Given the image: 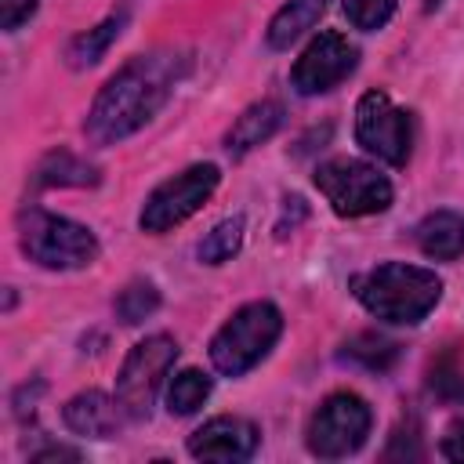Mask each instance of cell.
I'll return each instance as SVG.
<instances>
[{
	"label": "cell",
	"mask_w": 464,
	"mask_h": 464,
	"mask_svg": "<svg viewBox=\"0 0 464 464\" xmlns=\"http://www.w3.org/2000/svg\"><path fill=\"white\" fill-rule=\"evenodd\" d=\"M417 246L435 261H457L464 254V218L453 210H435L417 225Z\"/></svg>",
	"instance_id": "5bb4252c"
},
{
	"label": "cell",
	"mask_w": 464,
	"mask_h": 464,
	"mask_svg": "<svg viewBox=\"0 0 464 464\" xmlns=\"http://www.w3.org/2000/svg\"><path fill=\"white\" fill-rule=\"evenodd\" d=\"M344 355L366 370H388L399 355V344L381 337V334H355L348 344H344Z\"/></svg>",
	"instance_id": "44dd1931"
},
{
	"label": "cell",
	"mask_w": 464,
	"mask_h": 464,
	"mask_svg": "<svg viewBox=\"0 0 464 464\" xmlns=\"http://www.w3.org/2000/svg\"><path fill=\"white\" fill-rule=\"evenodd\" d=\"M174 359H178V344L163 334L145 337L130 348V355L123 359L120 377H116V399L127 410V417H145L149 413V406L160 392V381L167 377Z\"/></svg>",
	"instance_id": "9c48e42d"
},
{
	"label": "cell",
	"mask_w": 464,
	"mask_h": 464,
	"mask_svg": "<svg viewBox=\"0 0 464 464\" xmlns=\"http://www.w3.org/2000/svg\"><path fill=\"white\" fill-rule=\"evenodd\" d=\"M254 450H257V428L243 417H214L203 428H196L188 439V453L196 460H214V464L246 460Z\"/></svg>",
	"instance_id": "8fae6325"
},
{
	"label": "cell",
	"mask_w": 464,
	"mask_h": 464,
	"mask_svg": "<svg viewBox=\"0 0 464 464\" xmlns=\"http://www.w3.org/2000/svg\"><path fill=\"white\" fill-rule=\"evenodd\" d=\"M283 127V105L279 102H254L250 109H243V116H236V123L225 134V149L232 156H246L250 149H257L261 141H268L276 130Z\"/></svg>",
	"instance_id": "4fadbf2b"
},
{
	"label": "cell",
	"mask_w": 464,
	"mask_h": 464,
	"mask_svg": "<svg viewBox=\"0 0 464 464\" xmlns=\"http://www.w3.org/2000/svg\"><path fill=\"white\" fill-rule=\"evenodd\" d=\"M188 62L192 58L185 51H174V47L130 58L98 91V98L87 112V134L94 141L109 145V141H123L127 134L145 127L167 105V98L174 94V87L188 72Z\"/></svg>",
	"instance_id": "6da1fadb"
},
{
	"label": "cell",
	"mask_w": 464,
	"mask_h": 464,
	"mask_svg": "<svg viewBox=\"0 0 464 464\" xmlns=\"http://www.w3.org/2000/svg\"><path fill=\"white\" fill-rule=\"evenodd\" d=\"M123 406L120 399H109L105 392H80L76 399H69L65 406V424L76 431V435H87V439H109L120 431L123 424Z\"/></svg>",
	"instance_id": "7c38bea8"
},
{
	"label": "cell",
	"mask_w": 464,
	"mask_h": 464,
	"mask_svg": "<svg viewBox=\"0 0 464 464\" xmlns=\"http://www.w3.org/2000/svg\"><path fill=\"white\" fill-rule=\"evenodd\" d=\"M366 435H370V406L352 392L330 395L308 420V450L326 460L355 453L366 442Z\"/></svg>",
	"instance_id": "ba28073f"
},
{
	"label": "cell",
	"mask_w": 464,
	"mask_h": 464,
	"mask_svg": "<svg viewBox=\"0 0 464 464\" xmlns=\"http://www.w3.org/2000/svg\"><path fill=\"white\" fill-rule=\"evenodd\" d=\"M395 7H399V0H344L348 22H352L355 29H362V33L381 29V25L395 14Z\"/></svg>",
	"instance_id": "603a6c76"
},
{
	"label": "cell",
	"mask_w": 464,
	"mask_h": 464,
	"mask_svg": "<svg viewBox=\"0 0 464 464\" xmlns=\"http://www.w3.org/2000/svg\"><path fill=\"white\" fill-rule=\"evenodd\" d=\"M326 11V0H290L268 25V44L272 47H290L304 29L315 25V18Z\"/></svg>",
	"instance_id": "9a60e30c"
},
{
	"label": "cell",
	"mask_w": 464,
	"mask_h": 464,
	"mask_svg": "<svg viewBox=\"0 0 464 464\" xmlns=\"http://www.w3.org/2000/svg\"><path fill=\"white\" fill-rule=\"evenodd\" d=\"M355 141L370 156L402 167L413 149V120L384 91H366L355 105Z\"/></svg>",
	"instance_id": "52a82bcc"
},
{
	"label": "cell",
	"mask_w": 464,
	"mask_h": 464,
	"mask_svg": "<svg viewBox=\"0 0 464 464\" xmlns=\"http://www.w3.org/2000/svg\"><path fill=\"white\" fill-rule=\"evenodd\" d=\"M36 181H40V185H98V170H94L87 160H80V156L58 149V152H47V156L40 160Z\"/></svg>",
	"instance_id": "e0dca14e"
},
{
	"label": "cell",
	"mask_w": 464,
	"mask_h": 464,
	"mask_svg": "<svg viewBox=\"0 0 464 464\" xmlns=\"http://www.w3.org/2000/svg\"><path fill=\"white\" fill-rule=\"evenodd\" d=\"M18 239L29 261L44 268H83L98 257V239L87 225H76L47 210H22Z\"/></svg>",
	"instance_id": "277c9868"
},
{
	"label": "cell",
	"mask_w": 464,
	"mask_h": 464,
	"mask_svg": "<svg viewBox=\"0 0 464 464\" xmlns=\"http://www.w3.org/2000/svg\"><path fill=\"white\" fill-rule=\"evenodd\" d=\"M239 246H243V218L236 214V218L218 221V225L207 232V239L199 243V261H207V265H221V261H228Z\"/></svg>",
	"instance_id": "ffe728a7"
},
{
	"label": "cell",
	"mask_w": 464,
	"mask_h": 464,
	"mask_svg": "<svg viewBox=\"0 0 464 464\" xmlns=\"http://www.w3.org/2000/svg\"><path fill=\"white\" fill-rule=\"evenodd\" d=\"M431 392L453 402H464V348H450L431 362V377H428Z\"/></svg>",
	"instance_id": "d6986e66"
},
{
	"label": "cell",
	"mask_w": 464,
	"mask_h": 464,
	"mask_svg": "<svg viewBox=\"0 0 464 464\" xmlns=\"http://www.w3.org/2000/svg\"><path fill=\"white\" fill-rule=\"evenodd\" d=\"M210 395V377L199 370H181L170 388H167V406L170 413H196Z\"/></svg>",
	"instance_id": "ac0fdd59"
},
{
	"label": "cell",
	"mask_w": 464,
	"mask_h": 464,
	"mask_svg": "<svg viewBox=\"0 0 464 464\" xmlns=\"http://www.w3.org/2000/svg\"><path fill=\"white\" fill-rule=\"evenodd\" d=\"M156 308H160V290H156L149 279H134V283L123 286L120 297H116V315H120L123 323H141V319H149Z\"/></svg>",
	"instance_id": "7402d4cb"
},
{
	"label": "cell",
	"mask_w": 464,
	"mask_h": 464,
	"mask_svg": "<svg viewBox=\"0 0 464 464\" xmlns=\"http://www.w3.org/2000/svg\"><path fill=\"white\" fill-rule=\"evenodd\" d=\"M123 11L120 14H109L105 22H98L94 29H87V33H80L72 44H69V51H65V58H69V65L72 69H87V65H94L105 51H109V44L120 36V29H123Z\"/></svg>",
	"instance_id": "2e32d148"
},
{
	"label": "cell",
	"mask_w": 464,
	"mask_h": 464,
	"mask_svg": "<svg viewBox=\"0 0 464 464\" xmlns=\"http://www.w3.org/2000/svg\"><path fill=\"white\" fill-rule=\"evenodd\" d=\"M355 301L384 323H420L442 297V279L428 268L388 261L352 279Z\"/></svg>",
	"instance_id": "7a4b0ae2"
},
{
	"label": "cell",
	"mask_w": 464,
	"mask_h": 464,
	"mask_svg": "<svg viewBox=\"0 0 464 464\" xmlns=\"http://www.w3.org/2000/svg\"><path fill=\"white\" fill-rule=\"evenodd\" d=\"M315 188L326 196V203L341 218H362V214H381L392 203V181L362 163V160H326L315 167Z\"/></svg>",
	"instance_id": "5b68a950"
},
{
	"label": "cell",
	"mask_w": 464,
	"mask_h": 464,
	"mask_svg": "<svg viewBox=\"0 0 464 464\" xmlns=\"http://www.w3.org/2000/svg\"><path fill=\"white\" fill-rule=\"evenodd\" d=\"M36 4H40V0H0V25H4L7 33H11V29H18L22 22H29V18H33Z\"/></svg>",
	"instance_id": "cb8c5ba5"
},
{
	"label": "cell",
	"mask_w": 464,
	"mask_h": 464,
	"mask_svg": "<svg viewBox=\"0 0 464 464\" xmlns=\"http://www.w3.org/2000/svg\"><path fill=\"white\" fill-rule=\"evenodd\" d=\"M359 62L355 44H348V36L326 29L319 36L308 40V47L301 51V58L290 69V83L297 94H323L330 87H337L344 76H352Z\"/></svg>",
	"instance_id": "30bf717a"
},
{
	"label": "cell",
	"mask_w": 464,
	"mask_h": 464,
	"mask_svg": "<svg viewBox=\"0 0 464 464\" xmlns=\"http://www.w3.org/2000/svg\"><path fill=\"white\" fill-rule=\"evenodd\" d=\"M442 457L464 464V417L446 428V435H442Z\"/></svg>",
	"instance_id": "d4e9b609"
},
{
	"label": "cell",
	"mask_w": 464,
	"mask_h": 464,
	"mask_svg": "<svg viewBox=\"0 0 464 464\" xmlns=\"http://www.w3.org/2000/svg\"><path fill=\"white\" fill-rule=\"evenodd\" d=\"M279 334H283L279 308L268 304V301H250L239 312H232V319L214 334L210 362L221 373L239 377V373H246L250 366H257L268 355V348L279 341Z\"/></svg>",
	"instance_id": "3957f363"
},
{
	"label": "cell",
	"mask_w": 464,
	"mask_h": 464,
	"mask_svg": "<svg viewBox=\"0 0 464 464\" xmlns=\"http://www.w3.org/2000/svg\"><path fill=\"white\" fill-rule=\"evenodd\" d=\"M218 181H221V170H218L214 163H196V167H188V170L167 178L163 185H156V188L149 192L138 225H141L145 232H152V236H160V232H167V228H174V225H181L185 218H192V214L210 199V192L218 188Z\"/></svg>",
	"instance_id": "8992f818"
}]
</instances>
